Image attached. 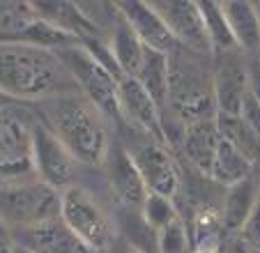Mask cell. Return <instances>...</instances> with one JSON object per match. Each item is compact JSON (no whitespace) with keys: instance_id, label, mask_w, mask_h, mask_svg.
Segmentation results:
<instances>
[{"instance_id":"obj_7","label":"cell","mask_w":260,"mask_h":253,"mask_svg":"<svg viewBox=\"0 0 260 253\" xmlns=\"http://www.w3.org/2000/svg\"><path fill=\"white\" fill-rule=\"evenodd\" d=\"M0 44H28L60 51L81 42L42 19L32 3L0 0Z\"/></svg>"},{"instance_id":"obj_32","label":"cell","mask_w":260,"mask_h":253,"mask_svg":"<svg viewBox=\"0 0 260 253\" xmlns=\"http://www.w3.org/2000/svg\"><path fill=\"white\" fill-rule=\"evenodd\" d=\"M249 83H251V92H253V97L260 104V58L258 55L249 58Z\"/></svg>"},{"instance_id":"obj_23","label":"cell","mask_w":260,"mask_h":253,"mask_svg":"<svg viewBox=\"0 0 260 253\" xmlns=\"http://www.w3.org/2000/svg\"><path fill=\"white\" fill-rule=\"evenodd\" d=\"M136 81L150 92V97L157 102V106L166 108L168 106V88H171V62H168L166 53L145 49L141 69L136 74Z\"/></svg>"},{"instance_id":"obj_30","label":"cell","mask_w":260,"mask_h":253,"mask_svg":"<svg viewBox=\"0 0 260 253\" xmlns=\"http://www.w3.org/2000/svg\"><path fill=\"white\" fill-rule=\"evenodd\" d=\"M240 117L244 120V124L249 126L251 132H253V136L260 141V104H258V99L253 97V92L246 94Z\"/></svg>"},{"instance_id":"obj_28","label":"cell","mask_w":260,"mask_h":253,"mask_svg":"<svg viewBox=\"0 0 260 253\" xmlns=\"http://www.w3.org/2000/svg\"><path fill=\"white\" fill-rule=\"evenodd\" d=\"M193 242L184 219H177L159 233V253H191Z\"/></svg>"},{"instance_id":"obj_10","label":"cell","mask_w":260,"mask_h":253,"mask_svg":"<svg viewBox=\"0 0 260 253\" xmlns=\"http://www.w3.org/2000/svg\"><path fill=\"white\" fill-rule=\"evenodd\" d=\"M212 81L219 115H240L246 94L251 92L249 83V58L242 51L221 53L212 58Z\"/></svg>"},{"instance_id":"obj_5","label":"cell","mask_w":260,"mask_h":253,"mask_svg":"<svg viewBox=\"0 0 260 253\" xmlns=\"http://www.w3.org/2000/svg\"><path fill=\"white\" fill-rule=\"evenodd\" d=\"M60 207H62V191L44 184L37 177L0 184V216L12 226V230L58 219Z\"/></svg>"},{"instance_id":"obj_24","label":"cell","mask_w":260,"mask_h":253,"mask_svg":"<svg viewBox=\"0 0 260 253\" xmlns=\"http://www.w3.org/2000/svg\"><path fill=\"white\" fill-rule=\"evenodd\" d=\"M253 175V164L237 150L235 145H231L228 141L221 138L219 143V150H216L214 156V164L210 168V180L216 182L219 186L228 189V186L237 184V182L246 180V177Z\"/></svg>"},{"instance_id":"obj_22","label":"cell","mask_w":260,"mask_h":253,"mask_svg":"<svg viewBox=\"0 0 260 253\" xmlns=\"http://www.w3.org/2000/svg\"><path fill=\"white\" fill-rule=\"evenodd\" d=\"M106 42H108V46H111V51H113L120 72H122L124 76L136 78L138 69H141V62H143V55H145V46H143L141 39L134 35V30L129 28V23L122 19V14H118V21H115V25Z\"/></svg>"},{"instance_id":"obj_25","label":"cell","mask_w":260,"mask_h":253,"mask_svg":"<svg viewBox=\"0 0 260 253\" xmlns=\"http://www.w3.org/2000/svg\"><path fill=\"white\" fill-rule=\"evenodd\" d=\"M198 5H201L203 21H205V30H207V37H210V44H212V53L221 55V53L240 51L235 37H233L231 25H228L226 14H223L221 3H216V0H201Z\"/></svg>"},{"instance_id":"obj_6","label":"cell","mask_w":260,"mask_h":253,"mask_svg":"<svg viewBox=\"0 0 260 253\" xmlns=\"http://www.w3.org/2000/svg\"><path fill=\"white\" fill-rule=\"evenodd\" d=\"M58 55L64 62V67L69 69V74L74 76L81 94L88 97L102 111V115L106 120L122 124L120 99H118L120 78L113 72H108L83 44H74V46H67V49H60Z\"/></svg>"},{"instance_id":"obj_13","label":"cell","mask_w":260,"mask_h":253,"mask_svg":"<svg viewBox=\"0 0 260 253\" xmlns=\"http://www.w3.org/2000/svg\"><path fill=\"white\" fill-rule=\"evenodd\" d=\"M16 248L28 253H102L74 233L62 219L14 230Z\"/></svg>"},{"instance_id":"obj_17","label":"cell","mask_w":260,"mask_h":253,"mask_svg":"<svg viewBox=\"0 0 260 253\" xmlns=\"http://www.w3.org/2000/svg\"><path fill=\"white\" fill-rule=\"evenodd\" d=\"M37 14L58 30L76 37L79 42L99 37V30L92 25V21L85 16L81 3H67V0H42V3H32ZM102 39V37H99Z\"/></svg>"},{"instance_id":"obj_20","label":"cell","mask_w":260,"mask_h":253,"mask_svg":"<svg viewBox=\"0 0 260 253\" xmlns=\"http://www.w3.org/2000/svg\"><path fill=\"white\" fill-rule=\"evenodd\" d=\"M219 143H221V134L219 126H216V120H203L187 124L182 150H184V156L196 171H201L203 175H210Z\"/></svg>"},{"instance_id":"obj_35","label":"cell","mask_w":260,"mask_h":253,"mask_svg":"<svg viewBox=\"0 0 260 253\" xmlns=\"http://www.w3.org/2000/svg\"><path fill=\"white\" fill-rule=\"evenodd\" d=\"M191 253H221L219 248H193Z\"/></svg>"},{"instance_id":"obj_1","label":"cell","mask_w":260,"mask_h":253,"mask_svg":"<svg viewBox=\"0 0 260 253\" xmlns=\"http://www.w3.org/2000/svg\"><path fill=\"white\" fill-rule=\"evenodd\" d=\"M0 92L21 104L81 92L58 51L28 44H0Z\"/></svg>"},{"instance_id":"obj_34","label":"cell","mask_w":260,"mask_h":253,"mask_svg":"<svg viewBox=\"0 0 260 253\" xmlns=\"http://www.w3.org/2000/svg\"><path fill=\"white\" fill-rule=\"evenodd\" d=\"M231 253H258V251H253L251 246H246V244L235 235V239H233V244H231Z\"/></svg>"},{"instance_id":"obj_15","label":"cell","mask_w":260,"mask_h":253,"mask_svg":"<svg viewBox=\"0 0 260 253\" xmlns=\"http://www.w3.org/2000/svg\"><path fill=\"white\" fill-rule=\"evenodd\" d=\"M122 14V19L129 23V28L134 30L141 44L145 49L159 51V53L171 55L177 49L175 37L171 35L168 25L164 23V19L159 16V12L152 7V3H143V0H122L115 3Z\"/></svg>"},{"instance_id":"obj_21","label":"cell","mask_w":260,"mask_h":253,"mask_svg":"<svg viewBox=\"0 0 260 253\" xmlns=\"http://www.w3.org/2000/svg\"><path fill=\"white\" fill-rule=\"evenodd\" d=\"M113 221H115V230H118L120 239L132 244L141 253H159V230H154L152 226L147 224L141 209L120 207L118 205V212H115Z\"/></svg>"},{"instance_id":"obj_4","label":"cell","mask_w":260,"mask_h":253,"mask_svg":"<svg viewBox=\"0 0 260 253\" xmlns=\"http://www.w3.org/2000/svg\"><path fill=\"white\" fill-rule=\"evenodd\" d=\"M37 108L12 102L0 106V184L35 180L32 129Z\"/></svg>"},{"instance_id":"obj_31","label":"cell","mask_w":260,"mask_h":253,"mask_svg":"<svg viewBox=\"0 0 260 253\" xmlns=\"http://www.w3.org/2000/svg\"><path fill=\"white\" fill-rule=\"evenodd\" d=\"M0 253H16L14 230L3 216H0Z\"/></svg>"},{"instance_id":"obj_16","label":"cell","mask_w":260,"mask_h":253,"mask_svg":"<svg viewBox=\"0 0 260 253\" xmlns=\"http://www.w3.org/2000/svg\"><path fill=\"white\" fill-rule=\"evenodd\" d=\"M106 173H108V184L113 191L115 200L120 207H132V209H141L143 203L147 198V184L143 180L138 166L134 164L129 150H124L122 145L111 147L106 159Z\"/></svg>"},{"instance_id":"obj_9","label":"cell","mask_w":260,"mask_h":253,"mask_svg":"<svg viewBox=\"0 0 260 253\" xmlns=\"http://www.w3.org/2000/svg\"><path fill=\"white\" fill-rule=\"evenodd\" d=\"M32 164L35 177L58 191L74 186L76 168L81 166L72 156V152L62 145V141L46 126L40 113L32 129Z\"/></svg>"},{"instance_id":"obj_18","label":"cell","mask_w":260,"mask_h":253,"mask_svg":"<svg viewBox=\"0 0 260 253\" xmlns=\"http://www.w3.org/2000/svg\"><path fill=\"white\" fill-rule=\"evenodd\" d=\"M237 49L246 55H260V12L255 3L246 0H226L221 3Z\"/></svg>"},{"instance_id":"obj_33","label":"cell","mask_w":260,"mask_h":253,"mask_svg":"<svg viewBox=\"0 0 260 253\" xmlns=\"http://www.w3.org/2000/svg\"><path fill=\"white\" fill-rule=\"evenodd\" d=\"M108 253H141V251H138V248H134L132 244H127L124 239H120V237H118V239H115L113 246L108 248Z\"/></svg>"},{"instance_id":"obj_26","label":"cell","mask_w":260,"mask_h":253,"mask_svg":"<svg viewBox=\"0 0 260 253\" xmlns=\"http://www.w3.org/2000/svg\"><path fill=\"white\" fill-rule=\"evenodd\" d=\"M216 126L223 141H228L231 145H235L251 164L260 161V141L253 136L249 126L244 124L240 115H216Z\"/></svg>"},{"instance_id":"obj_8","label":"cell","mask_w":260,"mask_h":253,"mask_svg":"<svg viewBox=\"0 0 260 253\" xmlns=\"http://www.w3.org/2000/svg\"><path fill=\"white\" fill-rule=\"evenodd\" d=\"M60 219L79 235L83 242H88L92 248L102 253H108V248L118 239L115 221L108 216V212L83 189V186H69L62 191V207Z\"/></svg>"},{"instance_id":"obj_14","label":"cell","mask_w":260,"mask_h":253,"mask_svg":"<svg viewBox=\"0 0 260 253\" xmlns=\"http://www.w3.org/2000/svg\"><path fill=\"white\" fill-rule=\"evenodd\" d=\"M120 117L132 132H141L147 136H157L164 141L161 134V108L157 106L150 92L132 76H122L118 85Z\"/></svg>"},{"instance_id":"obj_19","label":"cell","mask_w":260,"mask_h":253,"mask_svg":"<svg viewBox=\"0 0 260 253\" xmlns=\"http://www.w3.org/2000/svg\"><path fill=\"white\" fill-rule=\"evenodd\" d=\"M260 205V184L255 175L228 186L223 198H221V212H223V228L231 233H240L249 216Z\"/></svg>"},{"instance_id":"obj_36","label":"cell","mask_w":260,"mask_h":253,"mask_svg":"<svg viewBox=\"0 0 260 253\" xmlns=\"http://www.w3.org/2000/svg\"><path fill=\"white\" fill-rule=\"evenodd\" d=\"M12 102H14V99H10V97H7V94H3V92H0V106H3V104H12Z\"/></svg>"},{"instance_id":"obj_38","label":"cell","mask_w":260,"mask_h":253,"mask_svg":"<svg viewBox=\"0 0 260 253\" xmlns=\"http://www.w3.org/2000/svg\"><path fill=\"white\" fill-rule=\"evenodd\" d=\"M255 7H258V12H260V3H255Z\"/></svg>"},{"instance_id":"obj_12","label":"cell","mask_w":260,"mask_h":253,"mask_svg":"<svg viewBox=\"0 0 260 253\" xmlns=\"http://www.w3.org/2000/svg\"><path fill=\"white\" fill-rule=\"evenodd\" d=\"M152 7L168 25L177 46L201 55H214L198 3L193 0H154Z\"/></svg>"},{"instance_id":"obj_11","label":"cell","mask_w":260,"mask_h":253,"mask_svg":"<svg viewBox=\"0 0 260 253\" xmlns=\"http://www.w3.org/2000/svg\"><path fill=\"white\" fill-rule=\"evenodd\" d=\"M129 154H132L134 164L138 166L150 194L175 198L177 189H180V171H177L173 154L168 152L166 141L157 136H145L136 143L134 150H129Z\"/></svg>"},{"instance_id":"obj_3","label":"cell","mask_w":260,"mask_h":253,"mask_svg":"<svg viewBox=\"0 0 260 253\" xmlns=\"http://www.w3.org/2000/svg\"><path fill=\"white\" fill-rule=\"evenodd\" d=\"M207 58L189 49L177 46L171 55V88H168V106L161 113L171 111L184 124L203 120H216V99H214V81Z\"/></svg>"},{"instance_id":"obj_27","label":"cell","mask_w":260,"mask_h":253,"mask_svg":"<svg viewBox=\"0 0 260 253\" xmlns=\"http://www.w3.org/2000/svg\"><path fill=\"white\" fill-rule=\"evenodd\" d=\"M143 216L154 230L161 233L164 228H168L171 224H175L177 219H182L180 212H177V205L173 198L168 196H161V194H147L145 203L141 207Z\"/></svg>"},{"instance_id":"obj_37","label":"cell","mask_w":260,"mask_h":253,"mask_svg":"<svg viewBox=\"0 0 260 253\" xmlns=\"http://www.w3.org/2000/svg\"><path fill=\"white\" fill-rule=\"evenodd\" d=\"M16 253H28V251H21V248H16Z\"/></svg>"},{"instance_id":"obj_39","label":"cell","mask_w":260,"mask_h":253,"mask_svg":"<svg viewBox=\"0 0 260 253\" xmlns=\"http://www.w3.org/2000/svg\"><path fill=\"white\" fill-rule=\"evenodd\" d=\"M258 58H260V55H258Z\"/></svg>"},{"instance_id":"obj_29","label":"cell","mask_w":260,"mask_h":253,"mask_svg":"<svg viewBox=\"0 0 260 253\" xmlns=\"http://www.w3.org/2000/svg\"><path fill=\"white\" fill-rule=\"evenodd\" d=\"M237 237H240L246 246H251L253 251L260 253V205L255 207L253 214L249 216V221L244 224V228L237 233Z\"/></svg>"},{"instance_id":"obj_2","label":"cell","mask_w":260,"mask_h":253,"mask_svg":"<svg viewBox=\"0 0 260 253\" xmlns=\"http://www.w3.org/2000/svg\"><path fill=\"white\" fill-rule=\"evenodd\" d=\"M37 113L83 166H104L111 152L106 117L81 92L58 94L40 102Z\"/></svg>"}]
</instances>
